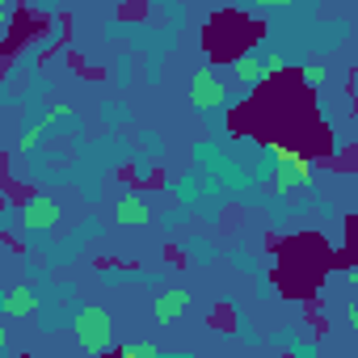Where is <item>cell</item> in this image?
<instances>
[{
  "instance_id": "obj_7",
  "label": "cell",
  "mask_w": 358,
  "mask_h": 358,
  "mask_svg": "<svg viewBox=\"0 0 358 358\" xmlns=\"http://www.w3.org/2000/svg\"><path fill=\"white\" fill-rule=\"evenodd\" d=\"M152 220V207L139 199V194H122L118 203H114V224H122V228H143Z\"/></svg>"
},
{
  "instance_id": "obj_1",
  "label": "cell",
  "mask_w": 358,
  "mask_h": 358,
  "mask_svg": "<svg viewBox=\"0 0 358 358\" xmlns=\"http://www.w3.org/2000/svg\"><path fill=\"white\" fill-rule=\"evenodd\" d=\"M72 337H76V345H80L85 354H106V350L114 345V316H110L106 308L89 303V308L76 312V320H72Z\"/></svg>"
},
{
  "instance_id": "obj_12",
  "label": "cell",
  "mask_w": 358,
  "mask_h": 358,
  "mask_svg": "<svg viewBox=\"0 0 358 358\" xmlns=\"http://www.w3.org/2000/svg\"><path fill=\"white\" fill-rule=\"evenodd\" d=\"M345 324L358 333V303H350V308H345Z\"/></svg>"
},
{
  "instance_id": "obj_2",
  "label": "cell",
  "mask_w": 358,
  "mask_h": 358,
  "mask_svg": "<svg viewBox=\"0 0 358 358\" xmlns=\"http://www.w3.org/2000/svg\"><path fill=\"white\" fill-rule=\"evenodd\" d=\"M270 156H274V190L278 194H291L295 186H303L308 177H312V164L299 152H291L282 143H270Z\"/></svg>"
},
{
  "instance_id": "obj_4",
  "label": "cell",
  "mask_w": 358,
  "mask_h": 358,
  "mask_svg": "<svg viewBox=\"0 0 358 358\" xmlns=\"http://www.w3.org/2000/svg\"><path fill=\"white\" fill-rule=\"evenodd\" d=\"M59 203L55 199H47V194H30L26 203H22V228L26 232H51L55 224H59Z\"/></svg>"
},
{
  "instance_id": "obj_5",
  "label": "cell",
  "mask_w": 358,
  "mask_h": 358,
  "mask_svg": "<svg viewBox=\"0 0 358 358\" xmlns=\"http://www.w3.org/2000/svg\"><path fill=\"white\" fill-rule=\"evenodd\" d=\"M186 308H190V291H186V287H169V291L156 295L152 316H156V324H173V320L186 316Z\"/></svg>"
},
{
  "instance_id": "obj_13",
  "label": "cell",
  "mask_w": 358,
  "mask_h": 358,
  "mask_svg": "<svg viewBox=\"0 0 358 358\" xmlns=\"http://www.w3.org/2000/svg\"><path fill=\"white\" fill-rule=\"evenodd\" d=\"M345 278H350V287H354V295H358V266H354V270H350Z\"/></svg>"
},
{
  "instance_id": "obj_8",
  "label": "cell",
  "mask_w": 358,
  "mask_h": 358,
  "mask_svg": "<svg viewBox=\"0 0 358 358\" xmlns=\"http://www.w3.org/2000/svg\"><path fill=\"white\" fill-rule=\"evenodd\" d=\"M30 312H34V287H26V282L9 287L5 291V316L17 320V316H30Z\"/></svg>"
},
{
  "instance_id": "obj_9",
  "label": "cell",
  "mask_w": 358,
  "mask_h": 358,
  "mask_svg": "<svg viewBox=\"0 0 358 358\" xmlns=\"http://www.w3.org/2000/svg\"><path fill=\"white\" fill-rule=\"evenodd\" d=\"M64 114H68V106H55V110H47V114H43V118H38V122H34V127H26V135H22V139H17V152H30V148H34V143H38V139H43V131H47V127H51V122H59V118H64Z\"/></svg>"
},
{
  "instance_id": "obj_10",
  "label": "cell",
  "mask_w": 358,
  "mask_h": 358,
  "mask_svg": "<svg viewBox=\"0 0 358 358\" xmlns=\"http://www.w3.org/2000/svg\"><path fill=\"white\" fill-rule=\"evenodd\" d=\"M118 358H160V350L152 341H131V345L118 350Z\"/></svg>"
},
{
  "instance_id": "obj_11",
  "label": "cell",
  "mask_w": 358,
  "mask_h": 358,
  "mask_svg": "<svg viewBox=\"0 0 358 358\" xmlns=\"http://www.w3.org/2000/svg\"><path fill=\"white\" fill-rule=\"evenodd\" d=\"M303 80H308V85H320V80H324V68H320V64H308V68H303Z\"/></svg>"
},
{
  "instance_id": "obj_6",
  "label": "cell",
  "mask_w": 358,
  "mask_h": 358,
  "mask_svg": "<svg viewBox=\"0 0 358 358\" xmlns=\"http://www.w3.org/2000/svg\"><path fill=\"white\" fill-rule=\"evenodd\" d=\"M274 72H282V55H241L236 59V80L241 85H257Z\"/></svg>"
},
{
  "instance_id": "obj_3",
  "label": "cell",
  "mask_w": 358,
  "mask_h": 358,
  "mask_svg": "<svg viewBox=\"0 0 358 358\" xmlns=\"http://www.w3.org/2000/svg\"><path fill=\"white\" fill-rule=\"evenodd\" d=\"M190 106H194L199 114H211V110L228 106V89L215 80V72H211V68L194 72V80H190Z\"/></svg>"
}]
</instances>
